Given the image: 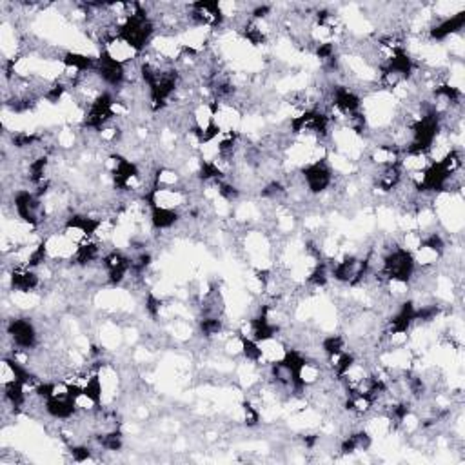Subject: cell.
<instances>
[{
  "label": "cell",
  "instance_id": "1",
  "mask_svg": "<svg viewBox=\"0 0 465 465\" xmlns=\"http://www.w3.org/2000/svg\"><path fill=\"white\" fill-rule=\"evenodd\" d=\"M300 177H302L303 187L315 197L325 193L333 186V180H335L331 166H329L325 158L316 160V162L303 164L302 169H300Z\"/></svg>",
  "mask_w": 465,
  "mask_h": 465
},
{
  "label": "cell",
  "instance_id": "4",
  "mask_svg": "<svg viewBox=\"0 0 465 465\" xmlns=\"http://www.w3.org/2000/svg\"><path fill=\"white\" fill-rule=\"evenodd\" d=\"M199 331L204 338H213L224 331V320L220 316H202L199 322Z\"/></svg>",
  "mask_w": 465,
  "mask_h": 465
},
{
  "label": "cell",
  "instance_id": "5",
  "mask_svg": "<svg viewBox=\"0 0 465 465\" xmlns=\"http://www.w3.org/2000/svg\"><path fill=\"white\" fill-rule=\"evenodd\" d=\"M242 414L244 422H246L247 427H256L260 424V411L258 407L251 404V402H244L242 404Z\"/></svg>",
  "mask_w": 465,
  "mask_h": 465
},
{
  "label": "cell",
  "instance_id": "3",
  "mask_svg": "<svg viewBox=\"0 0 465 465\" xmlns=\"http://www.w3.org/2000/svg\"><path fill=\"white\" fill-rule=\"evenodd\" d=\"M182 219V214L178 209H169V207L155 206L150 209V224L151 229L155 231H166L177 226Z\"/></svg>",
  "mask_w": 465,
  "mask_h": 465
},
{
  "label": "cell",
  "instance_id": "2",
  "mask_svg": "<svg viewBox=\"0 0 465 465\" xmlns=\"http://www.w3.org/2000/svg\"><path fill=\"white\" fill-rule=\"evenodd\" d=\"M6 335L13 342L15 349H24L31 351L38 345V333L35 324L24 316H13L11 320L6 322Z\"/></svg>",
  "mask_w": 465,
  "mask_h": 465
}]
</instances>
